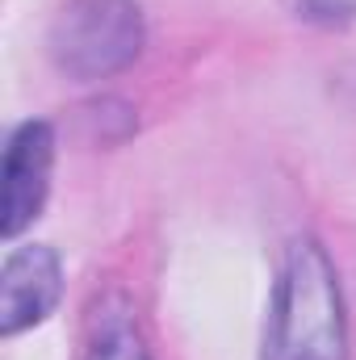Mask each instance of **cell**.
Returning a JSON list of instances; mask_svg holds the SVG:
<instances>
[{
	"label": "cell",
	"mask_w": 356,
	"mask_h": 360,
	"mask_svg": "<svg viewBox=\"0 0 356 360\" xmlns=\"http://www.w3.org/2000/svg\"><path fill=\"white\" fill-rule=\"evenodd\" d=\"M63 289L59 256L42 243L13 248L0 269V335H17L34 323H42Z\"/></svg>",
	"instance_id": "4"
},
{
	"label": "cell",
	"mask_w": 356,
	"mask_h": 360,
	"mask_svg": "<svg viewBox=\"0 0 356 360\" xmlns=\"http://www.w3.org/2000/svg\"><path fill=\"white\" fill-rule=\"evenodd\" d=\"M265 360H348L344 297L327 252L298 239L272 293Z\"/></svg>",
	"instance_id": "1"
},
{
	"label": "cell",
	"mask_w": 356,
	"mask_h": 360,
	"mask_svg": "<svg viewBox=\"0 0 356 360\" xmlns=\"http://www.w3.org/2000/svg\"><path fill=\"white\" fill-rule=\"evenodd\" d=\"M143 51V13L134 0H68L51 25V59L76 80H101Z\"/></svg>",
	"instance_id": "2"
},
{
	"label": "cell",
	"mask_w": 356,
	"mask_h": 360,
	"mask_svg": "<svg viewBox=\"0 0 356 360\" xmlns=\"http://www.w3.org/2000/svg\"><path fill=\"white\" fill-rule=\"evenodd\" d=\"M89 360H151L147 348L139 344V335L130 327H109L96 344H92Z\"/></svg>",
	"instance_id": "5"
},
{
	"label": "cell",
	"mask_w": 356,
	"mask_h": 360,
	"mask_svg": "<svg viewBox=\"0 0 356 360\" xmlns=\"http://www.w3.org/2000/svg\"><path fill=\"white\" fill-rule=\"evenodd\" d=\"M55 164V130L46 122H21L4 147V188H0V231L13 239L21 235L46 201Z\"/></svg>",
	"instance_id": "3"
}]
</instances>
